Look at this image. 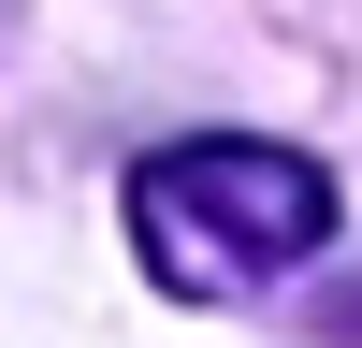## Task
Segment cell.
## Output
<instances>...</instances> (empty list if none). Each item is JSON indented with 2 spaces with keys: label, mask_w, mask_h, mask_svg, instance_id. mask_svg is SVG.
<instances>
[{
  "label": "cell",
  "mask_w": 362,
  "mask_h": 348,
  "mask_svg": "<svg viewBox=\"0 0 362 348\" xmlns=\"http://www.w3.org/2000/svg\"><path fill=\"white\" fill-rule=\"evenodd\" d=\"M131 247L174 305H218V290H261L290 261L334 247V174L305 145H247V131H203V145H160L131 174Z\"/></svg>",
  "instance_id": "1"
}]
</instances>
